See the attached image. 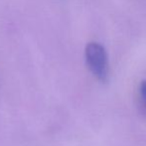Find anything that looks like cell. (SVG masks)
<instances>
[{"mask_svg": "<svg viewBox=\"0 0 146 146\" xmlns=\"http://www.w3.org/2000/svg\"><path fill=\"white\" fill-rule=\"evenodd\" d=\"M85 57L88 69L94 77L102 83L108 81V60L104 47L98 42H90L86 46Z\"/></svg>", "mask_w": 146, "mask_h": 146, "instance_id": "obj_1", "label": "cell"}, {"mask_svg": "<svg viewBox=\"0 0 146 146\" xmlns=\"http://www.w3.org/2000/svg\"><path fill=\"white\" fill-rule=\"evenodd\" d=\"M139 98L143 110L146 112V80H143L139 85Z\"/></svg>", "mask_w": 146, "mask_h": 146, "instance_id": "obj_2", "label": "cell"}]
</instances>
